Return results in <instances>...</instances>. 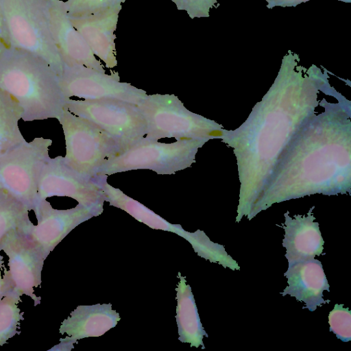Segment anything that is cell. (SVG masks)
<instances>
[{
  "mask_svg": "<svg viewBox=\"0 0 351 351\" xmlns=\"http://www.w3.org/2000/svg\"><path fill=\"white\" fill-rule=\"evenodd\" d=\"M310 0H266L267 2V7L268 8H273L276 6H296L301 3H304Z\"/></svg>",
  "mask_w": 351,
  "mask_h": 351,
  "instance_id": "obj_25",
  "label": "cell"
},
{
  "mask_svg": "<svg viewBox=\"0 0 351 351\" xmlns=\"http://www.w3.org/2000/svg\"><path fill=\"white\" fill-rule=\"evenodd\" d=\"M119 313L112 304L79 305L63 320L59 328L64 338L60 339L57 350H71L78 340L99 337L115 327L120 321Z\"/></svg>",
  "mask_w": 351,
  "mask_h": 351,
  "instance_id": "obj_13",
  "label": "cell"
},
{
  "mask_svg": "<svg viewBox=\"0 0 351 351\" xmlns=\"http://www.w3.org/2000/svg\"><path fill=\"white\" fill-rule=\"evenodd\" d=\"M284 276L288 285L280 294L303 302V309L314 311L318 306L329 303L330 300L324 299L323 293L330 291V285L319 260L313 258L294 262L289 265Z\"/></svg>",
  "mask_w": 351,
  "mask_h": 351,
  "instance_id": "obj_14",
  "label": "cell"
},
{
  "mask_svg": "<svg viewBox=\"0 0 351 351\" xmlns=\"http://www.w3.org/2000/svg\"><path fill=\"white\" fill-rule=\"evenodd\" d=\"M58 120L64 135V161L82 176L97 179L99 168L122 152L117 141L92 121L66 109Z\"/></svg>",
  "mask_w": 351,
  "mask_h": 351,
  "instance_id": "obj_4",
  "label": "cell"
},
{
  "mask_svg": "<svg viewBox=\"0 0 351 351\" xmlns=\"http://www.w3.org/2000/svg\"><path fill=\"white\" fill-rule=\"evenodd\" d=\"M21 295L10 290L0 301V346H3L16 334L23 313L19 307Z\"/></svg>",
  "mask_w": 351,
  "mask_h": 351,
  "instance_id": "obj_21",
  "label": "cell"
},
{
  "mask_svg": "<svg viewBox=\"0 0 351 351\" xmlns=\"http://www.w3.org/2000/svg\"><path fill=\"white\" fill-rule=\"evenodd\" d=\"M1 251V250H0ZM3 264V257L0 254V301L8 292V288L3 276L1 274V269Z\"/></svg>",
  "mask_w": 351,
  "mask_h": 351,
  "instance_id": "obj_27",
  "label": "cell"
},
{
  "mask_svg": "<svg viewBox=\"0 0 351 351\" xmlns=\"http://www.w3.org/2000/svg\"><path fill=\"white\" fill-rule=\"evenodd\" d=\"M137 106L146 121V138L179 141L215 135L216 131L205 130L203 119L188 110L173 94L147 95Z\"/></svg>",
  "mask_w": 351,
  "mask_h": 351,
  "instance_id": "obj_7",
  "label": "cell"
},
{
  "mask_svg": "<svg viewBox=\"0 0 351 351\" xmlns=\"http://www.w3.org/2000/svg\"><path fill=\"white\" fill-rule=\"evenodd\" d=\"M22 114L18 101L0 89V158L26 141L19 127Z\"/></svg>",
  "mask_w": 351,
  "mask_h": 351,
  "instance_id": "obj_19",
  "label": "cell"
},
{
  "mask_svg": "<svg viewBox=\"0 0 351 351\" xmlns=\"http://www.w3.org/2000/svg\"><path fill=\"white\" fill-rule=\"evenodd\" d=\"M33 211L37 224L29 221L23 230L45 259L75 228L97 217L92 210L80 204L69 209L53 208L47 199L38 201Z\"/></svg>",
  "mask_w": 351,
  "mask_h": 351,
  "instance_id": "obj_11",
  "label": "cell"
},
{
  "mask_svg": "<svg viewBox=\"0 0 351 351\" xmlns=\"http://www.w3.org/2000/svg\"><path fill=\"white\" fill-rule=\"evenodd\" d=\"M29 211L24 204L0 189V243L10 232L31 221Z\"/></svg>",
  "mask_w": 351,
  "mask_h": 351,
  "instance_id": "obj_20",
  "label": "cell"
},
{
  "mask_svg": "<svg viewBox=\"0 0 351 351\" xmlns=\"http://www.w3.org/2000/svg\"><path fill=\"white\" fill-rule=\"evenodd\" d=\"M97 179L82 176L62 156L49 157L38 178V201L54 196L71 197L99 216L104 211L105 199Z\"/></svg>",
  "mask_w": 351,
  "mask_h": 351,
  "instance_id": "obj_8",
  "label": "cell"
},
{
  "mask_svg": "<svg viewBox=\"0 0 351 351\" xmlns=\"http://www.w3.org/2000/svg\"><path fill=\"white\" fill-rule=\"evenodd\" d=\"M64 109L99 126L125 151L147 132L146 121L137 105L114 98L66 99Z\"/></svg>",
  "mask_w": 351,
  "mask_h": 351,
  "instance_id": "obj_6",
  "label": "cell"
},
{
  "mask_svg": "<svg viewBox=\"0 0 351 351\" xmlns=\"http://www.w3.org/2000/svg\"><path fill=\"white\" fill-rule=\"evenodd\" d=\"M23 228L10 232L0 243V250L8 257L9 269L4 270L3 278L8 291L29 296L36 306L41 298L34 293V288L40 286L45 258Z\"/></svg>",
  "mask_w": 351,
  "mask_h": 351,
  "instance_id": "obj_10",
  "label": "cell"
},
{
  "mask_svg": "<svg viewBox=\"0 0 351 351\" xmlns=\"http://www.w3.org/2000/svg\"><path fill=\"white\" fill-rule=\"evenodd\" d=\"M179 281L176 291V323L178 340L190 344L191 347L205 348L204 337H208L198 314L191 288L186 283L185 277L178 272Z\"/></svg>",
  "mask_w": 351,
  "mask_h": 351,
  "instance_id": "obj_18",
  "label": "cell"
},
{
  "mask_svg": "<svg viewBox=\"0 0 351 351\" xmlns=\"http://www.w3.org/2000/svg\"><path fill=\"white\" fill-rule=\"evenodd\" d=\"M121 8L122 5H119L87 16L69 18L95 56L110 69L117 65L114 32Z\"/></svg>",
  "mask_w": 351,
  "mask_h": 351,
  "instance_id": "obj_15",
  "label": "cell"
},
{
  "mask_svg": "<svg viewBox=\"0 0 351 351\" xmlns=\"http://www.w3.org/2000/svg\"><path fill=\"white\" fill-rule=\"evenodd\" d=\"M0 89L18 101L24 121L58 119L67 99L46 60L1 41Z\"/></svg>",
  "mask_w": 351,
  "mask_h": 351,
  "instance_id": "obj_1",
  "label": "cell"
},
{
  "mask_svg": "<svg viewBox=\"0 0 351 351\" xmlns=\"http://www.w3.org/2000/svg\"><path fill=\"white\" fill-rule=\"evenodd\" d=\"M59 84L66 99L114 98L138 105L147 97V92L130 83L120 82L118 72L106 74L83 65L64 66L58 76Z\"/></svg>",
  "mask_w": 351,
  "mask_h": 351,
  "instance_id": "obj_9",
  "label": "cell"
},
{
  "mask_svg": "<svg viewBox=\"0 0 351 351\" xmlns=\"http://www.w3.org/2000/svg\"><path fill=\"white\" fill-rule=\"evenodd\" d=\"M107 176H101L97 182L103 192L105 201L110 206L120 208L136 220L154 230H160L175 233L190 242L194 232H187L180 224H173L155 213L139 202L125 195L119 189L114 188L107 182Z\"/></svg>",
  "mask_w": 351,
  "mask_h": 351,
  "instance_id": "obj_17",
  "label": "cell"
},
{
  "mask_svg": "<svg viewBox=\"0 0 351 351\" xmlns=\"http://www.w3.org/2000/svg\"><path fill=\"white\" fill-rule=\"evenodd\" d=\"M2 1L0 0V41L9 45L3 20Z\"/></svg>",
  "mask_w": 351,
  "mask_h": 351,
  "instance_id": "obj_26",
  "label": "cell"
},
{
  "mask_svg": "<svg viewBox=\"0 0 351 351\" xmlns=\"http://www.w3.org/2000/svg\"><path fill=\"white\" fill-rule=\"evenodd\" d=\"M337 1H343V2H346V3L351 2V0H337Z\"/></svg>",
  "mask_w": 351,
  "mask_h": 351,
  "instance_id": "obj_28",
  "label": "cell"
},
{
  "mask_svg": "<svg viewBox=\"0 0 351 351\" xmlns=\"http://www.w3.org/2000/svg\"><path fill=\"white\" fill-rule=\"evenodd\" d=\"M199 145L196 139L166 143L143 137L106 161L98 170L97 178L138 169H149L161 175L175 174L194 162Z\"/></svg>",
  "mask_w": 351,
  "mask_h": 351,
  "instance_id": "obj_3",
  "label": "cell"
},
{
  "mask_svg": "<svg viewBox=\"0 0 351 351\" xmlns=\"http://www.w3.org/2000/svg\"><path fill=\"white\" fill-rule=\"evenodd\" d=\"M50 0H3V15L10 45L46 60L59 76L64 64L51 34Z\"/></svg>",
  "mask_w": 351,
  "mask_h": 351,
  "instance_id": "obj_2",
  "label": "cell"
},
{
  "mask_svg": "<svg viewBox=\"0 0 351 351\" xmlns=\"http://www.w3.org/2000/svg\"><path fill=\"white\" fill-rule=\"evenodd\" d=\"M307 215H295L294 218L284 214L285 223L280 226L285 230L282 246L286 249L285 254L289 265L301 260L315 258L323 253L324 241L319 223L314 221L311 210Z\"/></svg>",
  "mask_w": 351,
  "mask_h": 351,
  "instance_id": "obj_16",
  "label": "cell"
},
{
  "mask_svg": "<svg viewBox=\"0 0 351 351\" xmlns=\"http://www.w3.org/2000/svg\"><path fill=\"white\" fill-rule=\"evenodd\" d=\"M52 140L36 137L14 147L0 158V189L34 210L38 202V182L49 157Z\"/></svg>",
  "mask_w": 351,
  "mask_h": 351,
  "instance_id": "obj_5",
  "label": "cell"
},
{
  "mask_svg": "<svg viewBox=\"0 0 351 351\" xmlns=\"http://www.w3.org/2000/svg\"><path fill=\"white\" fill-rule=\"evenodd\" d=\"M49 17L52 38L64 65H83L106 72L102 63L72 24L64 1L50 0Z\"/></svg>",
  "mask_w": 351,
  "mask_h": 351,
  "instance_id": "obj_12",
  "label": "cell"
},
{
  "mask_svg": "<svg viewBox=\"0 0 351 351\" xmlns=\"http://www.w3.org/2000/svg\"><path fill=\"white\" fill-rule=\"evenodd\" d=\"M178 10L185 11L191 19L208 17L217 0H171Z\"/></svg>",
  "mask_w": 351,
  "mask_h": 351,
  "instance_id": "obj_24",
  "label": "cell"
},
{
  "mask_svg": "<svg viewBox=\"0 0 351 351\" xmlns=\"http://www.w3.org/2000/svg\"><path fill=\"white\" fill-rule=\"evenodd\" d=\"M329 330L343 342L351 340V312L343 304H336L328 314Z\"/></svg>",
  "mask_w": 351,
  "mask_h": 351,
  "instance_id": "obj_23",
  "label": "cell"
},
{
  "mask_svg": "<svg viewBox=\"0 0 351 351\" xmlns=\"http://www.w3.org/2000/svg\"><path fill=\"white\" fill-rule=\"evenodd\" d=\"M125 0H67L64 7L69 18H77L122 5Z\"/></svg>",
  "mask_w": 351,
  "mask_h": 351,
  "instance_id": "obj_22",
  "label": "cell"
}]
</instances>
